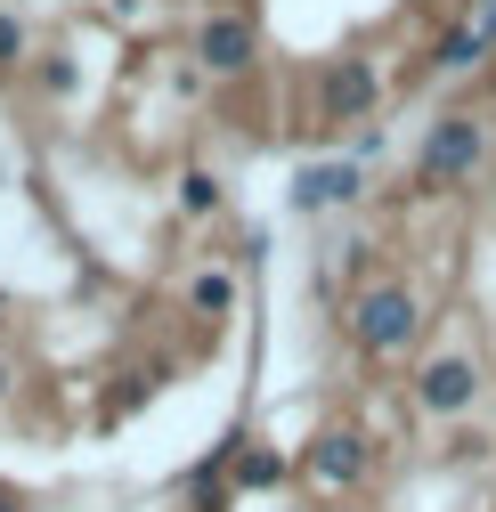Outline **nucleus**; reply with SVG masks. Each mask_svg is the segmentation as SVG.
<instances>
[{
  "mask_svg": "<svg viewBox=\"0 0 496 512\" xmlns=\"http://www.w3.org/2000/svg\"><path fill=\"white\" fill-rule=\"evenodd\" d=\"M0 512H17V504H9V496H0Z\"/></svg>",
  "mask_w": 496,
  "mask_h": 512,
  "instance_id": "nucleus-12",
  "label": "nucleus"
},
{
  "mask_svg": "<svg viewBox=\"0 0 496 512\" xmlns=\"http://www.w3.org/2000/svg\"><path fill=\"white\" fill-rule=\"evenodd\" d=\"M358 472H366V447H358L350 431H334V439L309 447V480H318V488H350Z\"/></svg>",
  "mask_w": 496,
  "mask_h": 512,
  "instance_id": "nucleus-5",
  "label": "nucleus"
},
{
  "mask_svg": "<svg viewBox=\"0 0 496 512\" xmlns=\"http://www.w3.org/2000/svg\"><path fill=\"white\" fill-rule=\"evenodd\" d=\"M212 196H220V187H212L204 171H188V187H179V204H188V212H212Z\"/></svg>",
  "mask_w": 496,
  "mask_h": 512,
  "instance_id": "nucleus-9",
  "label": "nucleus"
},
{
  "mask_svg": "<svg viewBox=\"0 0 496 512\" xmlns=\"http://www.w3.org/2000/svg\"><path fill=\"white\" fill-rule=\"evenodd\" d=\"M472 163H480V122H472V114H440V131L423 139L415 179H423V187H456Z\"/></svg>",
  "mask_w": 496,
  "mask_h": 512,
  "instance_id": "nucleus-2",
  "label": "nucleus"
},
{
  "mask_svg": "<svg viewBox=\"0 0 496 512\" xmlns=\"http://www.w3.org/2000/svg\"><path fill=\"white\" fill-rule=\"evenodd\" d=\"M472 399H480V366H472V358H431V366L415 374V407H423V415H440V423L464 415Z\"/></svg>",
  "mask_w": 496,
  "mask_h": 512,
  "instance_id": "nucleus-3",
  "label": "nucleus"
},
{
  "mask_svg": "<svg viewBox=\"0 0 496 512\" xmlns=\"http://www.w3.org/2000/svg\"><path fill=\"white\" fill-rule=\"evenodd\" d=\"M350 196H358V163H318V171H301V204H309V212L350 204Z\"/></svg>",
  "mask_w": 496,
  "mask_h": 512,
  "instance_id": "nucleus-6",
  "label": "nucleus"
},
{
  "mask_svg": "<svg viewBox=\"0 0 496 512\" xmlns=\"http://www.w3.org/2000/svg\"><path fill=\"white\" fill-rule=\"evenodd\" d=\"M188 301H196L204 317H228V301H236V285H228V277L212 269V277H196V285H188Z\"/></svg>",
  "mask_w": 496,
  "mask_h": 512,
  "instance_id": "nucleus-8",
  "label": "nucleus"
},
{
  "mask_svg": "<svg viewBox=\"0 0 496 512\" xmlns=\"http://www.w3.org/2000/svg\"><path fill=\"white\" fill-rule=\"evenodd\" d=\"M366 98H375V74H366V66H342L326 82V114H366Z\"/></svg>",
  "mask_w": 496,
  "mask_h": 512,
  "instance_id": "nucleus-7",
  "label": "nucleus"
},
{
  "mask_svg": "<svg viewBox=\"0 0 496 512\" xmlns=\"http://www.w3.org/2000/svg\"><path fill=\"white\" fill-rule=\"evenodd\" d=\"M0 399H9V366H0Z\"/></svg>",
  "mask_w": 496,
  "mask_h": 512,
  "instance_id": "nucleus-11",
  "label": "nucleus"
},
{
  "mask_svg": "<svg viewBox=\"0 0 496 512\" xmlns=\"http://www.w3.org/2000/svg\"><path fill=\"white\" fill-rule=\"evenodd\" d=\"M415 293H399V285H383V293H366L358 301V317H350V334H358V350L366 358H399L407 342H415Z\"/></svg>",
  "mask_w": 496,
  "mask_h": 512,
  "instance_id": "nucleus-1",
  "label": "nucleus"
},
{
  "mask_svg": "<svg viewBox=\"0 0 496 512\" xmlns=\"http://www.w3.org/2000/svg\"><path fill=\"white\" fill-rule=\"evenodd\" d=\"M196 49H204L212 74H244V66H253V25H244V17H212Z\"/></svg>",
  "mask_w": 496,
  "mask_h": 512,
  "instance_id": "nucleus-4",
  "label": "nucleus"
},
{
  "mask_svg": "<svg viewBox=\"0 0 496 512\" xmlns=\"http://www.w3.org/2000/svg\"><path fill=\"white\" fill-rule=\"evenodd\" d=\"M17 49H25V33H17V17H0V66H17Z\"/></svg>",
  "mask_w": 496,
  "mask_h": 512,
  "instance_id": "nucleus-10",
  "label": "nucleus"
}]
</instances>
